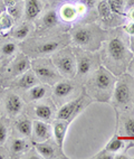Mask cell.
<instances>
[{
	"label": "cell",
	"mask_w": 134,
	"mask_h": 159,
	"mask_svg": "<svg viewBox=\"0 0 134 159\" xmlns=\"http://www.w3.org/2000/svg\"><path fill=\"white\" fill-rule=\"evenodd\" d=\"M76 10H77L78 14H84V11L86 10V6L84 5V3H77Z\"/></svg>",
	"instance_id": "36"
},
{
	"label": "cell",
	"mask_w": 134,
	"mask_h": 159,
	"mask_svg": "<svg viewBox=\"0 0 134 159\" xmlns=\"http://www.w3.org/2000/svg\"><path fill=\"white\" fill-rule=\"evenodd\" d=\"M77 12L76 6L73 5H64L59 10V17L65 21H73L74 19H76Z\"/></svg>",
	"instance_id": "24"
},
{
	"label": "cell",
	"mask_w": 134,
	"mask_h": 159,
	"mask_svg": "<svg viewBox=\"0 0 134 159\" xmlns=\"http://www.w3.org/2000/svg\"><path fill=\"white\" fill-rule=\"evenodd\" d=\"M123 147H124V141H123L121 138H119L117 136H115L114 138L106 145L105 150L110 151V152H117V151H120Z\"/></svg>",
	"instance_id": "28"
},
{
	"label": "cell",
	"mask_w": 134,
	"mask_h": 159,
	"mask_svg": "<svg viewBox=\"0 0 134 159\" xmlns=\"http://www.w3.org/2000/svg\"><path fill=\"white\" fill-rule=\"evenodd\" d=\"M115 82H116L115 77L106 68H98L95 72V76L93 77V90L96 93V97H98V94H107V95H110L111 91L114 88Z\"/></svg>",
	"instance_id": "3"
},
{
	"label": "cell",
	"mask_w": 134,
	"mask_h": 159,
	"mask_svg": "<svg viewBox=\"0 0 134 159\" xmlns=\"http://www.w3.org/2000/svg\"><path fill=\"white\" fill-rule=\"evenodd\" d=\"M112 11L123 15V0H107Z\"/></svg>",
	"instance_id": "31"
},
{
	"label": "cell",
	"mask_w": 134,
	"mask_h": 159,
	"mask_svg": "<svg viewBox=\"0 0 134 159\" xmlns=\"http://www.w3.org/2000/svg\"><path fill=\"white\" fill-rule=\"evenodd\" d=\"M84 100L85 98L80 97L76 100L69 101L65 103L57 112V119L66 120V121H71L82 109L84 108Z\"/></svg>",
	"instance_id": "4"
},
{
	"label": "cell",
	"mask_w": 134,
	"mask_h": 159,
	"mask_svg": "<svg viewBox=\"0 0 134 159\" xmlns=\"http://www.w3.org/2000/svg\"><path fill=\"white\" fill-rule=\"evenodd\" d=\"M131 99V90L125 82H119L114 90V100L119 104H125Z\"/></svg>",
	"instance_id": "15"
},
{
	"label": "cell",
	"mask_w": 134,
	"mask_h": 159,
	"mask_svg": "<svg viewBox=\"0 0 134 159\" xmlns=\"http://www.w3.org/2000/svg\"><path fill=\"white\" fill-rule=\"evenodd\" d=\"M124 128H125V132L128 137L131 138H134V119L131 118V119L126 120L125 125H124Z\"/></svg>",
	"instance_id": "32"
},
{
	"label": "cell",
	"mask_w": 134,
	"mask_h": 159,
	"mask_svg": "<svg viewBox=\"0 0 134 159\" xmlns=\"http://www.w3.org/2000/svg\"><path fill=\"white\" fill-rule=\"evenodd\" d=\"M7 158H9L8 152L3 148V146H0V159H7Z\"/></svg>",
	"instance_id": "35"
},
{
	"label": "cell",
	"mask_w": 134,
	"mask_h": 159,
	"mask_svg": "<svg viewBox=\"0 0 134 159\" xmlns=\"http://www.w3.org/2000/svg\"><path fill=\"white\" fill-rule=\"evenodd\" d=\"M60 43L59 42H56V40H50V42H46L38 45L36 47V54L37 55H46V54H50V53H54L59 48Z\"/></svg>",
	"instance_id": "23"
},
{
	"label": "cell",
	"mask_w": 134,
	"mask_h": 159,
	"mask_svg": "<svg viewBox=\"0 0 134 159\" xmlns=\"http://www.w3.org/2000/svg\"><path fill=\"white\" fill-rule=\"evenodd\" d=\"M69 121L66 120H60L57 119L53 125V134H54L55 141H56V146L59 149L60 153H63V146H64V140H65L66 132L68 129Z\"/></svg>",
	"instance_id": "8"
},
{
	"label": "cell",
	"mask_w": 134,
	"mask_h": 159,
	"mask_svg": "<svg viewBox=\"0 0 134 159\" xmlns=\"http://www.w3.org/2000/svg\"><path fill=\"white\" fill-rule=\"evenodd\" d=\"M9 130L5 118H0V146H3L8 140Z\"/></svg>",
	"instance_id": "29"
},
{
	"label": "cell",
	"mask_w": 134,
	"mask_h": 159,
	"mask_svg": "<svg viewBox=\"0 0 134 159\" xmlns=\"http://www.w3.org/2000/svg\"><path fill=\"white\" fill-rule=\"evenodd\" d=\"M32 29V26L29 25L28 23H23L20 25L16 26L15 29H12L11 35L15 39L17 40H23L26 37H28V35L30 34V31Z\"/></svg>",
	"instance_id": "21"
},
{
	"label": "cell",
	"mask_w": 134,
	"mask_h": 159,
	"mask_svg": "<svg viewBox=\"0 0 134 159\" xmlns=\"http://www.w3.org/2000/svg\"><path fill=\"white\" fill-rule=\"evenodd\" d=\"M23 10H24V3H19L18 1L16 3H14V5L8 6L6 9V11L8 12L12 18H14L15 21L18 20L20 17H21V15H23Z\"/></svg>",
	"instance_id": "27"
},
{
	"label": "cell",
	"mask_w": 134,
	"mask_h": 159,
	"mask_svg": "<svg viewBox=\"0 0 134 159\" xmlns=\"http://www.w3.org/2000/svg\"><path fill=\"white\" fill-rule=\"evenodd\" d=\"M35 114L37 118H39V120H43V121H49V120L53 118V108L50 105L45 104V103H40L35 107Z\"/></svg>",
	"instance_id": "20"
},
{
	"label": "cell",
	"mask_w": 134,
	"mask_h": 159,
	"mask_svg": "<svg viewBox=\"0 0 134 159\" xmlns=\"http://www.w3.org/2000/svg\"><path fill=\"white\" fill-rule=\"evenodd\" d=\"M5 112L9 118H15L19 116L24 110V101L17 93H8L3 99Z\"/></svg>",
	"instance_id": "5"
},
{
	"label": "cell",
	"mask_w": 134,
	"mask_h": 159,
	"mask_svg": "<svg viewBox=\"0 0 134 159\" xmlns=\"http://www.w3.org/2000/svg\"><path fill=\"white\" fill-rule=\"evenodd\" d=\"M30 70V61L26 55L19 54L15 57L10 65L7 67V75L16 79L17 76Z\"/></svg>",
	"instance_id": "6"
},
{
	"label": "cell",
	"mask_w": 134,
	"mask_h": 159,
	"mask_svg": "<svg viewBox=\"0 0 134 159\" xmlns=\"http://www.w3.org/2000/svg\"><path fill=\"white\" fill-rule=\"evenodd\" d=\"M74 84L71 81H59L56 84H54V89H53V98L56 101L58 100L66 99L69 97L73 91H74Z\"/></svg>",
	"instance_id": "10"
},
{
	"label": "cell",
	"mask_w": 134,
	"mask_h": 159,
	"mask_svg": "<svg viewBox=\"0 0 134 159\" xmlns=\"http://www.w3.org/2000/svg\"><path fill=\"white\" fill-rule=\"evenodd\" d=\"M73 40L75 44L82 47H89L93 43V33L91 31V29L82 27L73 33Z\"/></svg>",
	"instance_id": "13"
},
{
	"label": "cell",
	"mask_w": 134,
	"mask_h": 159,
	"mask_svg": "<svg viewBox=\"0 0 134 159\" xmlns=\"http://www.w3.org/2000/svg\"><path fill=\"white\" fill-rule=\"evenodd\" d=\"M43 24L47 28H51L58 24V15L55 10H49L43 17Z\"/></svg>",
	"instance_id": "26"
},
{
	"label": "cell",
	"mask_w": 134,
	"mask_h": 159,
	"mask_svg": "<svg viewBox=\"0 0 134 159\" xmlns=\"http://www.w3.org/2000/svg\"><path fill=\"white\" fill-rule=\"evenodd\" d=\"M17 53V44L12 42H6L0 46V58L1 60H9L15 56Z\"/></svg>",
	"instance_id": "22"
},
{
	"label": "cell",
	"mask_w": 134,
	"mask_h": 159,
	"mask_svg": "<svg viewBox=\"0 0 134 159\" xmlns=\"http://www.w3.org/2000/svg\"><path fill=\"white\" fill-rule=\"evenodd\" d=\"M38 82V79L36 76V74L34 73L32 68L26 71L25 73H23L21 75L16 77L15 80V85L17 86L18 89H21V90H28L32 86L36 85Z\"/></svg>",
	"instance_id": "11"
},
{
	"label": "cell",
	"mask_w": 134,
	"mask_h": 159,
	"mask_svg": "<svg viewBox=\"0 0 134 159\" xmlns=\"http://www.w3.org/2000/svg\"><path fill=\"white\" fill-rule=\"evenodd\" d=\"M130 49H131V52L134 54V35H132L130 37Z\"/></svg>",
	"instance_id": "38"
},
{
	"label": "cell",
	"mask_w": 134,
	"mask_h": 159,
	"mask_svg": "<svg viewBox=\"0 0 134 159\" xmlns=\"http://www.w3.org/2000/svg\"><path fill=\"white\" fill-rule=\"evenodd\" d=\"M16 130L20 137L28 138L32 136V122L27 118H21V119L17 120V122H16Z\"/></svg>",
	"instance_id": "18"
},
{
	"label": "cell",
	"mask_w": 134,
	"mask_h": 159,
	"mask_svg": "<svg viewBox=\"0 0 134 159\" xmlns=\"http://www.w3.org/2000/svg\"><path fill=\"white\" fill-rule=\"evenodd\" d=\"M76 71L78 75H85L91 71L92 60L86 55H77L76 57Z\"/></svg>",
	"instance_id": "19"
},
{
	"label": "cell",
	"mask_w": 134,
	"mask_h": 159,
	"mask_svg": "<svg viewBox=\"0 0 134 159\" xmlns=\"http://www.w3.org/2000/svg\"><path fill=\"white\" fill-rule=\"evenodd\" d=\"M48 86L44 84H36V85L32 86L30 89L27 90V97L30 101H40L46 97V94L48 92Z\"/></svg>",
	"instance_id": "16"
},
{
	"label": "cell",
	"mask_w": 134,
	"mask_h": 159,
	"mask_svg": "<svg viewBox=\"0 0 134 159\" xmlns=\"http://www.w3.org/2000/svg\"><path fill=\"white\" fill-rule=\"evenodd\" d=\"M30 68L39 81H41L45 84L54 85L59 80L62 79V75L58 74L57 68L55 67L53 62L47 58H35L30 62Z\"/></svg>",
	"instance_id": "1"
},
{
	"label": "cell",
	"mask_w": 134,
	"mask_h": 159,
	"mask_svg": "<svg viewBox=\"0 0 134 159\" xmlns=\"http://www.w3.org/2000/svg\"><path fill=\"white\" fill-rule=\"evenodd\" d=\"M124 29H125V31L128 33V35H134V21H132V23H130L128 25H126L125 27H124Z\"/></svg>",
	"instance_id": "34"
},
{
	"label": "cell",
	"mask_w": 134,
	"mask_h": 159,
	"mask_svg": "<svg viewBox=\"0 0 134 159\" xmlns=\"http://www.w3.org/2000/svg\"><path fill=\"white\" fill-rule=\"evenodd\" d=\"M35 145V150L37 151L41 158L45 159H51L57 157V151L55 149V147L51 145L48 140L43 142H34Z\"/></svg>",
	"instance_id": "14"
},
{
	"label": "cell",
	"mask_w": 134,
	"mask_h": 159,
	"mask_svg": "<svg viewBox=\"0 0 134 159\" xmlns=\"http://www.w3.org/2000/svg\"><path fill=\"white\" fill-rule=\"evenodd\" d=\"M28 141L26 140V138L21 137V138H15L10 142V146H9V150L10 153L12 155H21V153H26L28 151Z\"/></svg>",
	"instance_id": "17"
},
{
	"label": "cell",
	"mask_w": 134,
	"mask_h": 159,
	"mask_svg": "<svg viewBox=\"0 0 134 159\" xmlns=\"http://www.w3.org/2000/svg\"><path fill=\"white\" fill-rule=\"evenodd\" d=\"M6 5H5V2H3V0H0V16L3 14V12L6 11Z\"/></svg>",
	"instance_id": "37"
},
{
	"label": "cell",
	"mask_w": 134,
	"mask_h": 159,
	"mask_svg": "<svg viewBox=\"0 0 134 159\" xmlns=\"http://www.w3.org/2000/svg\"><path fill=\"white\" fill-rule=\"evenodd\" d=\"M51 62L57 68L58 73L67 79H73L76 74V58L71 49H62L53 55Z\"/></svg>",
	"instance_id": "2"
},
{
	"label": "cell",
	"mask_w": 134,
	"mask_h": 159,
	"mask_svg": "<svg viewBox=\"0 0 134 159\" xmlns=\"http://www.w3.org/2000/svg\"><path fill=\"white\" fill-rule=\"evenodd\" d=\"M109 54L113 60L117 62H123L126 58V47L123 43V40L120 38H113L109 43Z\"/></svg>",
	"instance_id": "9"
},
{
	"label": "cell",
	"mask_w": 134,
	"mask_h": 159,
	"mask_svg": "<svg viewBox=\"0 0 134 159\" xmlns=\"http://www.w3.org/2000/svg\"><path fill=\"white\" fill-rule=\"evenodd\" d=\"M128 18H130L131 21H134V8L132 9L131 11H130V14H128Z\"/></svg>",
	"instance_id": "39"
},
{
	"label": "cell",
	"mask_w": 134,
	"mask_h": 159,
	"mask_svg": "<svg viewBox=\"0 0 134 159\" xmlns=\"http://www.w3.org/2000/svg\"><path fill=\"white\" fill-rule=\"evenodd\" d=\"M97 9H98V14L102 18H109L111 16V8H110V5L107 2V0H103L98 3L97 6Z\"/></svg>",
	"instance_id": "30"
},
{
	"label": "cell",
	"mask_w": 134,
	"mask_h": 159,
	"mask_svg": "<svg viewBox=\"0 0 134 159\" xmlns=\"http://www.w3.org/2000/svg\"><path fill=\"white\" fill-rule=\"evenodd\" d=\"M51 134V129L43 120H35L32 121V136L34 142H43L49 140Z\"/></svg>",
	"instance_id": "7"
},
{
	"label": "cell",
	"mask_w": 134,
	"mask_h": 159,
	"mask_svg": "<svg viewBox=\"0 0 134 159\" xmlns=\"http://www.w3.org/2000/svg\"><path fill=\"white\" fill-rule=\"evenodd\" d=\"M43 10V5L40 0H25L24 2V12L27 20H35Z\"/></svg>",
	"instance_id": "12"
},
{
	"label": "cell",
	"mask_w": 134,
	"mask_h": 159,
	"mask_svg": "<svg viewBox=\"0 0 134 159\" xmlns=\"http://www.w3.org/2000/svg\"><path fill=\"white\" fill-rule=\"evenodd\" d=\"M15 20L7 11L3 12L0 16V33L1 34H6L7 31L11 30L14 27Z\"/></svg>",
	"instance_id": "25"
},
{
	"label": "cell",
	"mask_w": 134,
	"mask_h": 159,
	"mask_svg": "<svg viewBox=\"0 0 134 159\" xmlns=\"http://www.w3.org/2000/svg\"><path fill=\"white\" fill-rule=\"evenodd\" d=\"M94 158H97V159H113L114 158V152H110V151H107V150L104 149V150L101 151L98 155H96Z\"/></svg>",
	"instance_id": "33"
}]
</instances>
